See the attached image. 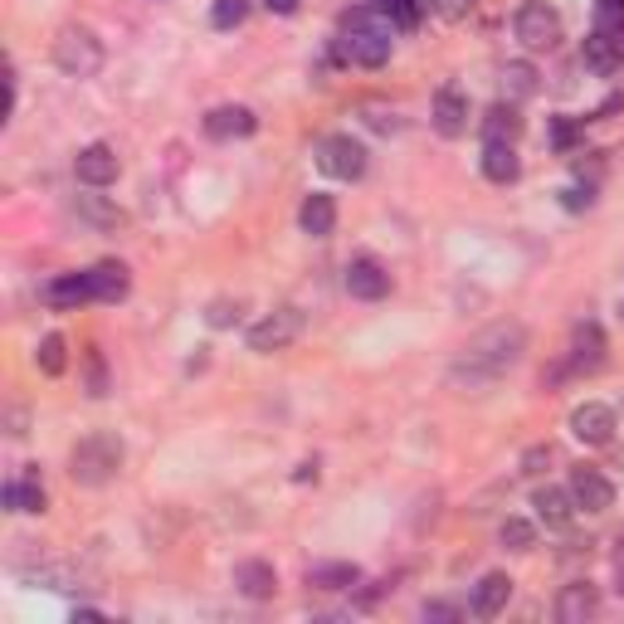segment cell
I'll return each mask as SVG.
<instances>
[{
    "label": "cell",
    "instance_id": "obj_5",
    "mask_svg": "<svg viewBox=\"0 0 624 624\" xmlns=\"http://www.w3.org/2000/svg\"><path fill=\"white\" fill-rule=\"evenodd\" d=\"M317 171L332 176V181H361L367 176V147H361L351 132H332V137L317 142Z\"/></svg>",
    "mask_w": 624,
    "mask_h": 624
},
{
    "label": "cell",
    "instance_id": "obj_25",
    "mask_svg": "<svg viewBox=\"0 0 624 624\" xmlns=\"http://www.w3.org/2000/svg\"><path fill=\"white\" fill-rule=\"evenodd\" d=\"M88 298H93V278L88 274H64V278H55V284L45 288L49 308H79V303H88Z\"/></svg>",
    "mask_w": 624,
    "mask_h": 624
},
{
    "label": "cell",
    "instance_id": "obj_28",
    "mask_svg": "<svg viewBox=\"0 0 624 624\" xmlns=\"http://www.w3.org/2000/svg\"><path fill=\"white\" fill-rule=\"evenodd\" d=\"M357 580H361V571L347 566V561H341V566H312L308 571L312 590H347V586H357Z\"/></svg>",
    "mask_w": 624,
    "mask_h": 624
},
{
    "label": "cell",
    "instance_id": "obj_3",
    "mask_svg": "<svg viewBox=\"0 0 624 624\" xmlns=\"http://www.w3.org/2000/svg\"><path fill=\"white\" fill-rule=\"evenodd\" d=\"M122 468V440L108 430L98 434H83V440L74 444V454H69V473H74V483L83 488H103L112 483Z\"/></svg>",
    "mask_w": 624,
    "mask_h": 624
},
{
    "label": "cell",
    "instance_id": "obj_16",
    "mask_svg": "<svg viewBox=\"0 0 624 624\" xmlns=\"http://www.w3.org/2000/svg\"><path fill=\"white\" fill-rule=\"evenodd\" d=\"M507 600H513V580H507L503 571H488V576L473 586V615L478 620H497L507 610Z\"/></svg>",
    "mask_w": 624,
    "mask_h": 624
},
{
    "label": "cell",
    "instance_id": "obj_7",
    "mask_svg": "<svg viewBox=\"0 0 624 624\" xmlns=\"http://www.w3.org/2000/svg\"><path fill=\"white\" fill-rule=\"evenodd\" d=\"M298 332H303V312H298L293 303L274 308L268 317H259L254 327H249V351H259V357H274V351L293 347Z\"/></svg>",
    "mask_w": 624,
    "mask_h": 624
},
{
    "label": "cell",
    "instance_id": "obj_23",
    "mask_svg": "<svg viewBox=\"0 0 624 624\" xmlns=\"http://www.w3.org/2000/svg\"><path fill=\"white\" fill-rule=\"evenodd\" d=\"M88 278H93V298L98 303H122L128 298V288H132V278H128V268L122 264H98V268H88Z\"/></svg>",
    "mask_w": 624,
    "mask_h": 624
},
{
    "label": "cell",
    "instance_id": "obj_20",
    "mask_svg": "<svg viewBox=\"0 0 624 624\" xmlns=\"http://www.w3.org/2000/svg\"><path fill=\"white\" fill-rule=\"evenodd\" d=\"M298 225H303V235L312 239H327L332 230H337V201L322 191H312L303 201V211H298Z\"/></svg>",
    "mask_w": 624,
    "mask_h": 624
},
{
    "label": "cell",
    "instance_id": "obj_37",
    "mask_svg": "<svg viewBox=\"0 0 624 624\" xmlns=\"http://www.w3.org/2000/svg\"><path fill=\"white\" fill-rule=\"evenodd\" d=\"M590 201H596V195H590V185H586V191H580V185H571V191H566V211H586Z\"/></svg>",
    "mask_w": 624,
    "mask_h": 624
},
{
    "label": "cell",
    "instance_id": "obj_38",
    "mask_svg": "<svg viewBox=\"0 0 624 624\" xmlns=\"http://www.w3.org/2000/svg\"><path fill=\"white\" fill-rule=\"evenodd\" d=\"M551 137H556V147L566 152L571 142H576V128H571V122H556V128H551Z\"/></svg>",
    "mask_w": 624,
    "mask_h": 624
},
{
    "label": "cell",
    "instance_id": "obj_19",
    "mask_svg": "<svg viewBox=\"0 0 624 624\" xmlns=\"http://www.w3.org/2000/svg\"><path fill=\"white\" fill-rule=\"evenodd\" d=\"M235 586H239V596H244V600H274L278 576H274L268 561H239V566H235Z\"/></svg>",
    "mask_w": 624,
    "mask_h": 624
},
{
    "label": "cell",
    "instance_id": "obj_39",
    "mask_svg": "<svg viewBox=\"0 0 624 624\" xmlns=\"http://www.w3.org/2000/svg\"><path fill=\"white\" fill-rule=\"evenodd\" d=\"M454 615H459L454 605H424V620H454Z\"/></svg>",
    "mask_w": 624,
    "mask_h": 624
},
{
    "label": "cell",
    "instance_id": "obj_32",
    "mask_svg": "<svg viewBox=\"0 0 624 624\" xmlns=\"http://www.w3.org/2000/svg\"><path fill=\"white\" fill-rule=\"evenodd\" d=\"M35 361H39V371H45V376H59V371H64V337H55V332H49V337L39 341Z\"/></svg>",
    "mask_w": 624,
    "mask_h": 624
},
{
    "label": "cell",
    "instance_id": "obj_9",
    "mask_svg": "<svg viewBox=\"0 0 624 624\" xmlns=\"http://www.w3.org/2000/svg\"><path fill=\"white\" fill-rule=\"evenodd\" d=\"M571 497H576V507H586V513H605V507L615 503V483H610L600 468L580 464V468H571Z\"/></svg>",
    "mask_w": 624,
    "mask_h": 624
},
{
    "label": "cell",
    "instance_id": "obj_33",
    "mask_svg": "<svg viewBox=\"0 0 624 624\" xmlns=\"http://www.w3.org/2000/svg\"><path fill=\"white\" fill-rule=\"evenodd\" d=\"M205 322H211V327H230V322H239V303H230V298H220V303H211V312H205Z\"/></svg>",
    "mask_w": 624,
    "mask_h": 624
},
{
    "label": "cell",
    "instance_id": "obj_21",
    "mask_svg": "<svg viewBox=\"0 0 624 624\" xmlns=\"http://www.w3.org/2000/svg\"><path fill=\"white\" fill-rule=\"evenodd\" d=\"M74 215H79L83 225H93L98 235H112V230H122V225H128V215H122L118 205H108L103 195H79V201H74Z\"/></svg>",
    "mask_w": 624,
    "mask_h": 624
},
{
    "label": "cell",
    "instance_id": "obj_12",
    "mask_svg": "<svg viewBox=\"0 0 624 624\" xmlns=\"http://www.w3.org/2000/svg\"><path fill=\"white\" fill-rule=\"evenodd\" d=\"M571 434H576L580 444H610L615 440V410L600 400H586L576 415H571Z\"/></svg>",
    "mask_w": 624,
    "mask_h": 624
},
{
    "label": "cell",
    "instance_id": "obj_27",
    "mask_svg": "<svg viewBox=\"0 0 624 624\" xmlns=\"http://www.w3.org/2000/svg\"><path fill=\"white\" fill-rule=\"evenodd\" d=\"M537 69L527 64V59H513V64L503 69V103H527L537 93Z\"/></svg>",
    "mask_w": 624,
    "mask_h": 624
},
{
    "label": "cell",
    "instance_id": "obj_40",
    "mask_svg": "<svg viewBox=\"0 0 624 624\" xmlns=\"http://www.w3.org/2000/svg\"><path fill=\"white\" fill-rule=\"evenodd\" d=\"M264 5L274 10V15H293V10H298V0H264Z\"/></svg>",
    "mask_w": 624,
    "mask_h": 624
},
{
    "label": "cell",
    "instance_id": "obj_35",
    "mask_svg": "<svg viewBox=\"0 0 624 624\" xmlns=\"http://www.w3.org/2000/svg\"><path fill=\"white\" fill-rule=\"evenodd\" d=\"M596 25H624V0H596Z\"/></svg>",
    "mask_w": 624,
    "mask_h": 624
},
{
    "label": "cell",
    "instance_id": "obj_36",
    "mask_svg": "<svg viewBox=\"0 0 624 624\" xmlns=\"http://www.w3.org/2000/svg\"><path fill=\"white\" fill-rule=\"evenodd\" d=\"M367 122H371L376 132H400V128H405V122L395 118V112H386V108H367Z\"/></svg>",
    "mask_w": 624,
    "mask_h": 624
},
{
    "label": "cell",
    "instance_id": "obj_2",
    "mask_svg": "<svg viewBox=\"0 0 624 624\" xmlns=\"http://www.w3.org/2000/svg\"><path fill=\"white\" fill-rule=\"evenodd\" d=\"M391 45H395V25L391 15L381 10L361 5L351 15H341V35H337V55L347 64H361V69H381L391 59Z\"/></svg>",
    "mask_w": 624,
    "mask_h": 624
},
{
    "label": "cell",
    "instance_id": "obj_18",
    "mask_svg": "<svg viewBox=\"0 0 624 624\" xmlns=\"http://www.w3.org/2000/svg\"><path fill=\"white\" fill-rule=\"evenodd\" d=\"M532 507L547 527H556V532H566V527L576 523V497H571V488H537Z\"/></svg>",
    "mask_w": 624,
    "mask_h": 624
},
{
    "label": "cell",
    "instance_id": "obj_15",
    "mask_svg": "<svg viewBox=\"0 0 624 624\" xmlns=\"http://www.w3.org/2000/svg\"><path fill=\"white\" fill-rule=\"evenodd\" d=\"M605 367V332L596 322H580L571 332V371H600Z\"/></svg>",
    "mask_w": 624,
    "mask_h": 624
},
{
    "label": "cell",
    "instance_id": "obj_6",
    "mask_svg": "<svg viewBox=\"0 0 624 624\" xmlns=\"http://www.w3.org/2000/svg\"><path fill=\"white\" fill-rule=\"evenodd\" d=\"M513 29L527 49H556L561 45V10L551 0H523L513 15Z\"/></svg>",
    "mask_w": 624,
    "mask_h": 624
},
{
    "label": "cell",
    "instance_id": "obj_34",
    "mask_svg": "<svg viewBox=\"0 0 624 624\" xmlns=\"http://www.w3.org/2000/svg\"><path fill=\"white\" fill-rule=\"evenodd\" d=\"M551 459H556V449H551V444H537V449L523 454V473H542Z\"/></svg>",
    "mask_w": 624,
    "mask_h": 624
},
{
    "label": "cell",
    "instance_id": "obj_14",
    "mask_svg": "<svg viewBox=\"0 0 624 624\" xmlns=\"http://www.w3.org/2000/svg\"><path fill=\"white\" fill-rule=\"evenodd\" d=\"M596 610H600V590L590 586V580H571V586H561V596H556V620L561 624H586Z\"/></svg>",
    "mask_w": 624,
    "mask_h": 624
},
{
    "label": "cell",
    "instance_id": "obj_17",
    "mask_svg": "<svg viewBox=\"0 0 624 624\" xmlns=\"http://www.w3.org/2000/svg\"><path fill=\"white\" fill-rule=\"evenodd\" d=\"M254 128H259V118L249 108H239V103H230V108H215L211 118H205V137H215V142L249 137Z\"/></svg>",
    "mask_w": 624,
    "mask_h": 624
},
{
    "label": "cell",
    "instance_id": "obj_4",
    "mask_svg": "<svg viewBox=\"0 0 624 624\" xmlns=\"http://www.w3.org/2000/svg\"><path fill=\"white\" fill-rule=\"evenodd\" d=\"M55 64H59V74H69V79H93L103 69V39L93 35V29H83V25L59 29Z\"/></svg>",
    "mask_w": 624,
    "mask_h": 624
},
{
    "label": "cell",
    "instance_id": "obj_22",
    "mask_svg": "<svg viewBox=\"0 0 624 624\" xmlns=\"http://www.w3.org/2000/svg\"><path fill=\"white\" fill-rule=\"evenodd\" d=\"M5 507L10 513H45V483H39L35 468H25L15 483H5Z\"/></svg>",
    "mask_w": 624,
    "mask_h": 624
},
{
    "label": "cell",
    "instance_id": "obj_29",
    "mask_svg": "<svg viewBox=\"0 0 624 624\" xmlns=\"http://www.w3.org/2000/svg\"><path fill=\"white\" fill-rule=\"evenodd\" d=\"M497 537H503L507 551H532V547H537V527L523 523V517H507L503 532H497Z\"/></svg>",
    "mask_w": 624,
    "mask_h": 624
},
{
    "label": "cell",
    "instance_id": "obj_1",
    "mask_svg": "<svg viewBox=\"0 0 624 624\" xmlns=\"http://www.w3.org/2000/svg\"><path fill=\"white\" fill-rule=\"evenodd\" d=\"M523 351H527L523 322H493V327H483L478 337H468L459 361L449 367V386L454 391H488L493 381H503L507 371L523 361Z\"/></svg>",
    "mask_w": 624,
    "mask_h": 624
},
{
    "label": "cell",
    "instance_id": "obj_11",
    "mask_svg": "<svg viewBox=\"0 0 624 624\" xmlns=\"http://www.w3.org/2000/svg\"><path fill=\"white\" fill-rule=\"evenodd\" d=\"M347 293L361 303H376L391 293V274L381 268V259H351L347 264Z\"/></svg>",
    "mask_w": 624,
    "mask_h": 624
},
{
    "label": "cell",
    "instance_id": "obj_10",
    "mask_svg": "<svg viewBox=\"0 0 624 624\" xmlns=\"http://www.w3.org/2000/svg\"><path fill=\"white\" fill-rule=\"evenodd\" d=\"M434 132L440 137H464L468 132V98H464V88L459 83H444L440 93H434Z\"/></svg>",
    "mask_w": 624,
    "mask_h": 624
},
{
    "label": "cell",
    "instance_id": "obj_31",
    "mask_svg": "<svg viewBox=\"0 0 624 624\" xmlns=\"http://www.w3.org/2000/svg\"><path fill=\"white\" fill-rule=\"evenodd\" d=\"M244 15H249V0H215V5H211V25L215 29L244 25Z\"/></svg>",
    "mask_w": 624,
    "mask_h": 624
},
{
    "label": "cell",
    "instance_id": "obj_42",
    "mask_svg": "<svg viewBox=\"0 0 624 624\" xmlns=\"http://www.w3.org/2000/svg\"><path fill=\"white\" fill-rule=\"evenodd\" d=\"M620 317H624V303H620Z\"/></svg>",
    "mask_w": 624,
    "mask_h": 624
},
{
    "label": "cell",
    "instance_id": "obj_26",
    "mask_svg": "<svg viewBox=\"0 0 624 624\" xmlns=\"http://www.w3.org/2000/svg\"><path fill=\"white\" fill-rule=\"evenodd\" d=\"M517 152L507 147V142H483V176L493 185H507V181H517Z\"/></svg>",
    "mask_w": 624,
    "mask_h": 624
},
{
    "label": "cell",
    "instance_id": "obj_8",
    "mask_svg": "<svg viewBox=\"0 0 624 624\" xmlns=\"http://www.w3.org/2000/svg\"><path fill=\"white\" fill-rule=\"evenodd\" d=\"M586 69L620 74L624 69V25H596L586 35Z\"/></svg>",
    "mask_w": 624,
    "mask_h": 624
},
{
    "label": "cell",
    "instance_id": "obj_41",
    "mask_svg": "<svg viewBox=\"0 0 624 624\" xmlns=\"http://www.w3.org/2000/svg\"><path fill=\"white\" fill-rule=\"evenodd\" d=\"M615 571H620V596H624V542H620V551H615Z\"/></svg>",
    "mask_w": 624,
    "mask_h": 624
},
{
    "label": "cell",
    "instance_id": "obj_30",
    "mask_svg": "<svg viewBox=\"0 0 624 624\" xmlns=\"http://www.w3.org/2000/svg\"><path fill=\"white\" fill-rule=\"evenodd\" d=\"M371 10L391 15L400 29H415V25H420V5H415V0H371Z\"/></svg>",
    "mask_w": 624,
    "mask_h": 624
},
{
    "label": "cell",
    "instance_id": "obj_13",
    "mask_svg": "<svg viewBox=\"0 0 624 624\" xmlns=\"http://www.w3.org/2000/svg\"><path fill=\"white\" fill-rule=\"evenodd\" d=\"M74 176L83 185H112L118 181V152L108 147V142H93V147H83L79 156H74Z\"/></svg>",
    "mask_w": 624,
    "mask_h": 624
},
{
    "label": "cell",
    "instance_id": "obj_24",
    "mask_svg": "<svg viewBox=\"0 0 624 624\" xmlns=\"http://www.w3.org/2000/svg\"><path fill=\"white\" fill-rule=\"evenodd\" d=\"M523 137V118H517V103H493L483 118V142H513Z\"/></svg>",
    "mask_w": 624,
    "mask_h": 624
}]
</instances>
